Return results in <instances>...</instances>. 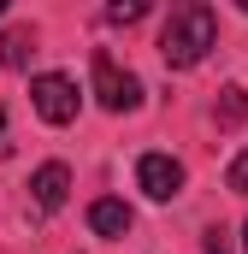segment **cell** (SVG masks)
<instances>
[{
    "instance_id": "obj_1",
    "label": "cell",
    "mask_w": 248,
    "mask_h": 254,
    "mask_svg": "<svg viewBox=\"0 0 248 254\" xmlns=\"http://www.w3.org/2000/svg\"><path fill=\"white\" fill-rule=\"evenodd\" d=\"M213 36H219V18H213V6L189 0V6H178V12L166 18V30H160V54H166V65H172V71H189V65H201V60H207Z\"/></svg>"
},
{
    "instance_id": "obj_2",
    "label": "cell",
    "mask_w": 248,
    "mask_h": 254,
    "mask_svg": "<svg viewBox=\"0 0 248 254\" xmlns=\"http://www.w3.org/2000/svg\"><path fill=\"white\" fill-rule=\"evenodd\" d=\"M95 101L107 107V113H136L142 107V77L136 71H119V60L113 54H95Z\"/></svg>"
},
{
    "instance_id": "obj_3",
    "label": "cell",
    "mask_w": 248,
    "mask_h": 254,
    "mask_svg": "<svg viewBox=\"0 0 248 254\" xmlns=\"http://www.w3.org/2000/svg\"><path fill=\"white\" fill-rule=\"evenodd\" d=\"M30 101H36V113H42L48 125H71V119H77V83L60 77V71L36 77V83H30Z\"/></svg>"
},
{
    "instance_id": "obj_4",
    "label": "cell",
    "mask_w": 248,
    "mask_h": 254,
    "mask_svg": "<svg viewBox=\"0 0 248 254\" xmlns=\"http://www.w3.org/2000/svg\"><path fill=\"white\" fill-rule=\"evenodd\" d=\"M136 184L148 190V201H172V195H184V166L172 154H142L136 160Z\"/></svg>"
},
{
    "instance_id": "obj_5",
    "label": "cell",
    "mask_w": 248,
    "mask_h": 254,
    "mask_svg": "<svg viewBox=\"0 0 248 254\" xmlns=\"http://www.w3.org/2000/svg\"><path fill=\"white\" fill-rule=\"evenodd\" d=\"M30 190H36V207H42V213H60V207H65V195H71V166L48 160V166L30 178Z\"/></svg>"
},
{
    "instance_id": "obj_6",
    "label": "cell",
    "mask_w": 248,
    "mask_h": 254,
    "mask_svg": "<svg viewBox=\"0 0 248 254\" xmlns=\"http://www.w3.org/2000/svg\"><path fill=\"white\" fill-rule=\"evenodd\" d=\"M89 231H95V237H124V231H130V207L113 201V195H101V201L89 207Z\"/></svg>"
},
{
    "instance_id": "obj_7",
    "label": "cell",
    "mask_w": 248,
    "mask_h": 254,
    "mask_svg": "<svg viewBox=\"0 0 248 254\" xmlns=\"http://www.w3.org/2000/svg\"><path fill=\"white\" fill-rule=\"evenodd\" d=\"M30 54H36V48H30V30H18V24H12V30L0 36V65L24 71V65H30Z\"/></svg>"
},
{
    "instance_id": "obj_8",
    "label": "cell",
    "mask_w": 248,
    "mask_h": 254,
    "mask_svg": "<svg viewBox=\"0 0 248 254\" xmlns=\"http://www.w3.org/2000/svg\"><path fill=\"white\" fill-rule=\"evenodd\" d=\"M243 119H248V89H243V83H231V89L219 95V125H231V130H237Z\"/></svg>"
},
{
    "instance_id": "obj_9",
    "label": "cell",
    "mask_w": 248,
    "mask_h": 254,
    "mask_svg": "<svg viewBox=\"0 0 248 254\" xmlns=\"http://www.w3.org/2000/svg\"><path fill=\"white\" fill-rule=\"evenodd\" d=\"M225 184H231L237 195H248V148L237 154V160H231V172H225Z\"/></svg>"
},
{
    "instance_id": "obj_10",
    "label": "cell",
    "mask_w": 248,
    "mask_h": 254,
    "mask_svg": "<svg viewBox=\"0 0 248 254\" xmlns=\"http://www.w3.org/2000/svg\"><path fill=\"white\" fill-rule=\"evenodd\" d=\"M136 18H148L142 0H130V6H107V24H136Z\"/></svg>"
},
{
    "instance_id": "obj_11",
    "label": "cell",
    "mask_w": 248,
    "mask_h": 254,
    "mask_svg": "<svg viewBox=\"0 0 248 254\" xmlns=\"http://www.w3.org/2000/svg\"><path fill=\"white\" fill-rule=\"evenodd\" d=\"M207 254H231V243H225V231H207Z\"/></svg>"
},
{
    "instance_id": "obj_12",
    "label": "cell",
    "mask_w": 248,
    "mask_h": 254,
    "mask_svg": "<svg viewBox=\"0 0 248 254\" xmlns=\"http://www.w3.org/2000/svg\"><path fill=\"white\" fill-rule=\"evenodd\" d=\"M243 254H248V231H243Z\"/></svg>"
},
{
    "instance_id": "obj_13",
    "label": "cell",
    "mask_w": 248,
    "mask_h": 254,
    "mask_svg": "<svg viewBox=\"0 0 248 254\" xmlns=\"http://www.w3.org/2000/svg\"><path fill=\"white\" fill-rule=\"evenodd\" d=\"M0 12H6V0H0Z\"/></svg>"
}]
</instances>
